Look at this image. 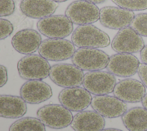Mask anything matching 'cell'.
I'll list each match as a JSON object with an SVG mask.
<instances>
[{
    "label": "cell",
    "mask_w": 147,
    "mask_h": 131,
    "mask_svg": "<svg viewBox=\"0 0 147 131\" xmlns=\"http://www.w3.org/2000/svg\"><path fill=\"white\" fill-rule=\"evenodd\" d=\"M116 84L113 74L100 70L86 73L83 82L84 88L95 95H106L113 92Z\"/></svg>",
    "instance_id": "cell-9"
},
{
    "label": "cell",
    "mask_w": 147,
    "mask_h": 131,
    "mask_svg": "<svg viewBox=\"0 0 147 131\" xmlns=\"http://www.w3.org/2000/svg\"><path fill=\"white\" fill-rule=\"evenodd\" d=\"M105 126L102 115L94 111H82L73 118L71 124L75 131H101Z\"/></svg>",
    "instance_id": "cell-19"
},
{
    "label": "cell",
    "mask_w": 147,
    "mask_h": 131,
    "mask_svg": "<svg viewBox=\"0 0 147 131\" xmlns=\"http://www.w3.org/2000/svg\"><path fill=\"white\" fill-rule=\"evenodd\" d=\"M141 102H142V104L144 107L146 109H147V93L145 95V96L144 97Z\"/></svg>",
    "instance_id": "cell-30"
},
{
    "label": "cell",
    "mask_w": 147,
    "mask_h": 131,
    "mask_svg": "<svg viewBox=\"0 0 147 131\" xmlns=\"http://www.w3.org/2000/svg\"><path fill=\"white\" fill-rule=\"evenodd\" d=\"M65 15L73 24L88 25L99 20L100 10L94 3L86 0H79L69 5L65 10Z\"/></svg>",
    "instance_id": "cell-8"
},
{
    "label": "cell",
    "mask_w": 147,
    "mask_h": 131,
    "mask_svg": "<svg viewBox=\"0 0 147 131\" xmlns=\"http://www.w3.org/2000/svg\"><path fill=\"white\" fill-rule=\"evenodd\" d=\"M137 72L142 83L147 88V64L145 63L140 64Z\"/></svg>",
    "instance_id": "cell-27"
},
{
    "label": "cell",
    "mask_w": 147,
    "mask_h": 131,
    "mask_svg": "<svg viewBox=\"0 0 147 131\" xmlns=\"http://www.w3.org/2000/svg\"><path fill=\"white\" fill-rule=\"evenodd\" d=\"M101 131H123V130L118 129H115V128H107V129H103Z\"/></svg>",
    "instance_id": "cell-32"
},
{
    "label": "cell",
    "mask_w": 147,
    "mask_h": 131,
    "mask_svg": "<svg viewBox=\"0 0 147 131\" xmlns=\"http://www.w3.org/2000/svg\"><path fill=\"white\" fill-rule=\"evenodd\" d=\"M122 120L129 131H146L147 109L141 107L131 108L122 116Z\"/></svg>",
    "instance_id": "cell-21"
},
{
    "label": "cell",
    "mask_w": 147,
    "mask_h": 131,
    "mask_svg": "<svg viewBox=\"0 0 147 131\" xmlns=\"http://www.w3.org/2000/svg\"><path fill=\"white\" fill-rule=\"evenodd\" d=\"M37 115L44 125L56 129L71 125L74 118L69 110L57 104L47 105L40 107L37 111Z\"/></svg>",
    "instance_id": "cell-5"
},
{
    "label": "cell",
    "mask_w": 147,
    "mask_h": 131,
    "mask_svg": "<svg viewBox=\"0 0 147 131\" xmlns=\"http://www.w3.org/2000/svg\"><path fill=\"white\" fill-rule=\"evenodd\" d=\"M86 1L90 2L91 3H94V4H99V3L105 2L106 0H86Z\"/></svg>",
    "instance_id": "cell-31"
},
{
    "label": "cell",
    "mask_w": 147,
    "mask_h": 131,
    "mask_svg": "<svg viewBox=\"0 0 147 131\" xmlns=\"http://www.w3.org/2000/svg\"><path fill=\"white\" fill-rule=\"evenodd\" d=\"M9 131H46L44 124L38 119L25 117L13 123Z\"/></svg>",
    "instance_id": "cell-22"
},
{
    "label": "cell",
    "mask_w": 147,
    "mask_h": 131,
    "mask_svg": "<svg viewBox=\"0 0 147 131\" xmlns=\"http://www.w3.org/2000/svg\"><path fill=\"white\" fill-rule=\"evenodd\" d=\"M58 98L61 105L72 111H83L91 105L92 99L91 93L80 87L65 88Z\"/></svg>",
    "instance_id": "cell-11"
},
{
    "label": "cell",
    "mask_w": 147,
    "mask_h": 131,
    "mask_svg": "<svg viewBox=\"0 0 147 131\" xmlns=\"http://www.w3.org/2000/svg\"><path fill=\"white\" fill-rule=\"evenodd\" d=\"M121 8L130 11L144 10L147 9V0H111Z\"/></svg>",
    "instance_id": "cell-23"
},
{
    "label": "cell",
    "mask_w": 147,
    "mask_h": 131,
    "mask_svg": "<svg viewBox=\"0 0 147 131\" xmlns=\"http://www.w3.org/2000/svg\"><path fill=\"white\" fill-rule=\"evenodd\" d=\"M21 97L30 104L43 102L52 96L51 86L41 80H32L25 82L20 88Z\"/></svg>",
    "instance_id": "cell-16"
},
{
    "label": "cell",
    "mask_w": 147,
    "mask_h": 131,
    "mask_svg": "<svg viewBox=\"0 0 147 131\" xmlns=\"http://www.w3.org/2000/svg\"><path fill=\"white\" fill-rule=\"evenodd\" d=\"M40 55L47 60L59 61L72 58L75 45L64 38H48L42 41L38 49Z\"/></svg>",
    "instance_id": "cell-4"
},
{
    "label": "cell",
    "mask_w": 147,
    "mask_h": 131,
    "mask_svg": "<svg viewBox=\"0 0 147 131\" xmlns=\"http://www.w3.org/2000/svg\"><path fill=\"white\" fill-rule=\"evenodd\" d=\"M59 4L53 0H22L20 9L26 16L35 19H42L52 16Z\"/></svg>",
    "instance_id": "cell-18"
},
{
    "label": "cell",
    "mask_w": 147,
    "mask_h": 131,
    "mask_svg": "<svg viewBox=\"0 0 147 131\" xmlns=\"http://www.w3.org/2000/svg\"><path fill=\"white\" fill-rule=\"evenodd\" d=\"M27 111L26 102L20 97L0 95V116L6 118H18Z\"/></svg>",
    "instance_id": "cell-20"
},
{
    "label": "cell",
    "mask_w": 147,
    "mask_h": 131,
    "mask_svg": "<svg viewBox=\"0 0 147 131\" xmlns=\"http://www.w3.org/2000/svg\"><path fill=\"white\" fill-rule=\"evenodd\" d=\"M71 39L79 48H104L110 44L108 34L91 24L79 26L74 31Z\"/></svg>",
    "instance_id": "cell-1"
},
{
    "label": "cell",
    "mask_w": 147,
    "mask_h": 131,
    "mask_svg": "<svg viewBox=\"0 0 147 131\" xmlns=\"http://www.w3.org/2000/svg\"><path fill=\"white\" fill-rule=\"evenodd\" d=\"M0 16L5 17L12 14L15 10V3L13 0H0Z\"/></svg>",
    "instance_id": "cell-25"
},
{
    "label": "cell",
    "mask_w": 147,
    "mask_h": 131,
    "mask_svg": "<svg viewBox=\"0 0 147 131\" xmlns=\"http://www.w3.org/2000/svg\"><path fill=\"white\" fill-rule=\"evenodd\" d=\"M51 66L41 55L30 54L21 58L17 63L20 77L25 80H42L49 76Z\"/></svg>",
    "instance_id": "cell-2"
},
{
    "label": "cell",
    "mask_w": 147,
    "mask_h": 131,
    "mask_svg": "<svg viewBox=\"0 0 147 131\" xmlns=\"http://www.w3.org/2000/svg\"><path fill=\"white\" fill-rule=\"evenodd\" d=\"M113 93L125 102L137 103L142 101L145 95V87L142 82L136 79H126L116 84Z\"/></svg>",
    "instance_id": "cell-15"
},
{
    "label": "cell",
    "mask_w": 147,
    "mask_h": 131,
    "mask_svg": "<svg viewBox=\"0 0 147 131\" xmlns=\"http://www.w3.org/2000/svg\"><path fill=\"white\" fill-rule=\"evenodd\" d=\"M109 56L96 48H80L71 58L72 63L84 71H98L107 67Z\"/></svg>",
    "instance_id": "cell-3"
},
{
    "label": "cell",
    "mask_w": 147,
    "mask_h": 131,
    "mask_svg": "<svg viewBox=\"0 0 147 131\" xmlns=\"http://www.w3.org/2000/svg\"><path fill=\"white\" fill-rule=\"evenodd\" d=\"M41 41V36L38 32L31 29H25L15 34L11 39V44L19 53L30 55L38 49Z\"/></svg>",
    "instance_id": "cell-17"
},
{
    "label": "cell",
    "mask_w": 147,
    "mask_h": 131,
    "mask_svg": "<svg viewBox=\"0 0 147 131\" xmlns=\"http://www.w3.org/2000/svg\"><path fill=\"white\" fill-rule=\"evenodd\" d=\"M84 76L83 70L74 64L60 63L51 67L49 76L57 86L69 88L82 85Z\"/></svg>",
    "instance_id": "cell-7"
},
{
    "label": "cell",
    "mask_w": 147,
    "mask_h": 131,
    "mask_svg": "<svg viewBox=\"0 0 147 131\" xmlns=\"http://www.w3.org/2000/svg\"><path fill=\"white\" fill-rule=\"evenodd\" d=\"M144 47L141 35L128 26L120 29L111 43L113 49L118 53H137L141 52Z\"/></svg>",
    "instance_id": "cell-10"
},
{
    "label": "cell",
    "mask_w": 147,
    "mask_h": 131,
    "mask_svg": "<svg viewBox=\"0 0 147 131\" xmlns=\"http://www.w3.org/2000/svg\"><path fill=\"white\" fill-rule=\"evenodd\" d=\"M0 29L1 36L0 39L3 40L9 36L13 31V25L7 20L0 18Z\"/></svg>",
    "instance_id": "cell-26"
},
{
    "label": "cell",
    "mask_w": 147,
    "mask_h": 131,
    "mask_svg": "<svg viewBox=\"0 0 147 131\" xmlns=\"http://www.w3.org/2000/svg\"><path fill=\"white\" fill-rule=\"evenodd\" d=\"M130 25L140 35L147 37V13L136 15Z\"/></svg>",
    "instance_id": "cell-24"
},
{
    "label": "cell",
    "mask_w": 147,
    "mask_h": 131,
    "mask_svg": "<svg viewBox=\"0 0 147 131\" xmlns=\"http://www.w3.org/2000/svg\"><path fill=\"white\" fill-rule=\"evenodd\" d=\"M0 70H1V82H0V87L3 86L7 81V71L6 68L2 66H0Z\"/></svg>",
    "instance_id": "cell-28"
},
{
    "label": "cell",
    "mask_w": 147,
    "mask_h": 131,
    "mask_svg": "<svg viewBox=\"0 0 147 131\" xmlns=\"http://www.w3.org/2000/svg\"><path fill=\"white\" fill-rule=\"evenodd\" d=\"M92 108L103 117L108 118L122 116L126 111V103L116 97L107 95H96L91 103Z\"/></svg>",
    "instance_id": "cell-13"
},
{
    "label": "cell",
    "mask_w": 147,
    "mask_h": 131,
    "mask_svg": "<svg viewBox=\"0 0 147 131\" xmlns=\"http://www.w3.org/2000/svg\"><path fill=\"white\" fill-rule=\"evenodd\" d=\"M139 60L130 53H119L110 57L107 66L108 71L119 77H130L138 71Z\"/></svg>",
    "instance_id": "cell-14"
},
{
    "label": "cell",
    "mask_w": 147,
    "mask_h": 131,
    "mask_svg": "<svg viewBox=\"0 0 147 131\" xmlns=\"http://www.w3.org/2000/svg\"><path fill=\"white\" fill-rule=\"evenodd\" d=\"M140 56L141 61L147 64V45L145 46L140 52Z\"/></svg>",
    "instance_id": "cell-29"
},
{
    "label": "cell",
    "mask_w": 147,
    "mask_h": 131,
    "mask_svg": "<svg viewBox=\"0 0 147 131\" xmlns=\"http://www.w3.org/2000/svg\"><path fill=\"white\" fill-rule=\"evenodd\" d=\"M134 17L133 11L120 7L106 6L100 10L99 21L105 27L120 30L130 25Z\"/></svg>",
    "instance_id": "cell-12"
},
{
    "label": "cell",
    "mask_w": 147,
    "mask_h": 131,
    "mask_svg": "<svg viewBox=\"0 0 147 131\" xmlns=\"http://www.w3.org/2000/svg\"><path fill=\"white\" fill-rule=\"evenodd\" d=\"M53 1L57 3V2H65V1H68V0H53Z\"/></svg>",
    "instance_id": "cell-33"
},
{
    "label": "cell",
    "mask_w": 147,
    "mask_h": 131,
    "mask_svg": "<svg viewBox=\"0 0 147 131\" xmlns=\"http://www.w3.org/2000/svg\"><path fill=\"white\" fill-rule=\"evenodd\" d=\"M146 131H147V130H146Z\"/></svg>",
    "instance_id": "cell-34"
},
{
    "label": "cell",
    "mask_w": 147,
    "mask_h": 131,
    "mask_svg": "<svg viewBox=\"0 0 147 131\" xmlns=\"http://www.w3.org/2000/svg\"><path fill=\"white\" fill-rule=\"evenodd\" d=\"M37 27L44 36L50 38H64L73 31V23L65 15L51 16L40 20Z\"/></svg>",
    "instance_id": "cell-6"
}]
</instances>
